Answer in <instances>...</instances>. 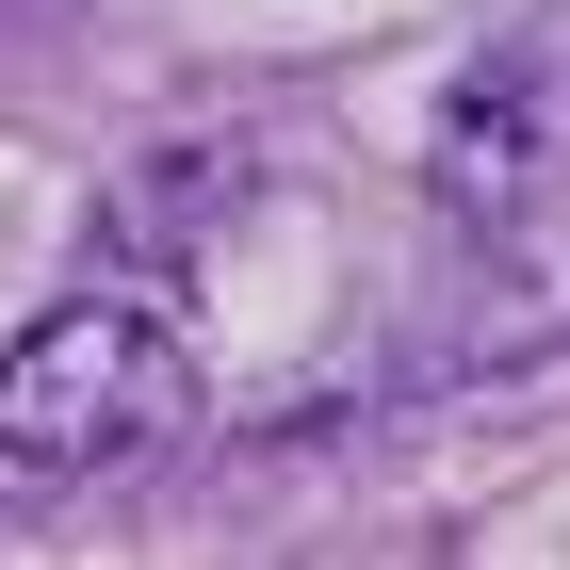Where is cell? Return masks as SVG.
I'll use <instances>...</instances> for the list:
<instances>
[{
  "mask_svg": "<svg viewBox=\"0 0 570 570\" xmlns=\"http://www.w3.org/2000/svg\"><path fill=\"white\" fill-rule=\"evenodd\" d=\"M179 424H196V358L131 294H66L0 343V456L17 473H131Z\"/></svg>",
  "mask_w": 570,
  "mask_h": 570,
  "instance_id": "1",
  "label": "cell"
},
{
  "mask_svg": "<svg viewBox=\"0 0 570 570\" xmlns=\"http://www.w3.org/2000/svg\"><path fill=\"white\" fill-rule=\"evenodd\" d=\"M440 196H456V213H522L538 196V98L522 82H473L440 115Z\"/></svg>",
  "mask_w": 570,
  "mask_h": 570,
  "instance_id": "2",
  "label": "cell"
}]
</instances>
